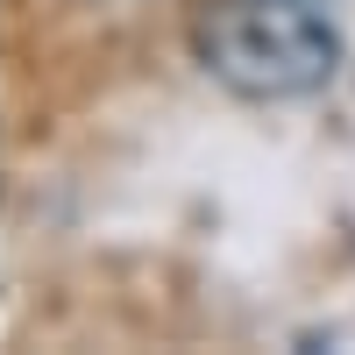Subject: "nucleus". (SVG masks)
Returning a JSON list of instances; mask_svg holds the SVG:
<instances>
[{
	"label": "nucleus",
	"instance_id": "1",
	"mask_svg": "<svg viewBox=\"0 0 355 355\" xmlns=\"http://www.w3.org/2000/svg\"><path fill=\"white\" fill-rule=\"evenodd\" d=\"M199 64L242 100H306L341 71V28L320 0H227L199 28Z\"/></svg>",
	"mask_w": 355,
	"mask_h": 355
}]
</instances>
